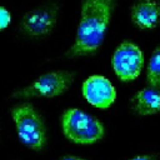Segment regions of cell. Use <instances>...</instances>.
Instances as JSON below:
<instances>
[{
  "label": "cell",
  "mask_w": 160,
  "mask_h": 160,
  "mask_svg": "<svg viewBox=\"0 0 160 160\" xmlns=\"http://www.w3.org/2000/svg\"><path fill=\"white\" fill-rule=\"evenodd\" d=\"M114 8L115 0H82L81 19L68 56L90 55L101 46Z\"/></svg>",
  "instance_id": "obj_1"
},
{
  "label": "cell",
  "mask_w": 160,
  "mask_h": 160,
  "mask_svg": "<svg viewBox=\"0 0 160 160\" xmlns=\"http://www.w3.org/2000/svg\"><path fill=\"white\" fill-rule=\"evenodd\" d=\"M11 118L19 140L31 150L39 151L46 144V129L40 114L30 102H21L11 109Z\"/></svg>",
  "instance_id": "obj_2"
},
{
  "label": "cell",
  "mask_w": 160,
  "mask_h": 160,
  "mask_svg": "<svg viewBox=\"0 0 160 160\" xmlns=\"http://www.w3.org/2000/svg\"><path fill=\"white\" fill-rule=\"evenodd\" d=\"M64 135L75 144H94L104 138L102 124L92 115L76 109H66L61 115Z\"/></svg>",
  "instance_id": "obj_3"
},
{
  "label": "cell",
  "mask_w": 160,
  "mask_h": 160,
  "mask_svg": "<svg viewBox=\"0 0 160 160\" xmlns=\"http://www.w3.org/2000/svg\"><path fill=\"white\" fill-rule=\"evenodd\" d=\"M75 79V72L58 70L40 75L29 86L20 89L12 94V98H55L64 94Z\"/></svg>",
  "instance_id": "obj_4"
},
{
  "label": "cell",
  "mask_w": 160,
  "mask_h": 160,
  "mask_svg": "<svg viewBox=\"0 0 160 160\" xmlns=\"http://www.w3.org/2000/svg\"><path fill=\"white\" fill-rule=\"evenodd\" d=\"M144 66V55L139 46L131 41L121 42L112 55V69L122 81L136 79Z\"/></svg>",
  "instance_id": "obj_5"
},
{
  "label": "cell",
  "mask_w": 160,
  "mask_h": 160,
  "mask_svg": "<svg viewBox=\"0 0 160 160\" xmlns=\"http://www.w3.org/2000/svg\"><path fill=\"white\" fill-rule=\"evenodd\" d=\"M58 8L55 5H45L30 10L22 16L21 29L31 36H44L52 31L56 24Z\"/></svg>",
  "instance_id": "obj_6"
},
{
  "label": "cell",
  "mask_w": 160,
  "mask_h": 160,
  "mask_svg": "<svg viewBox=\"0 0 160 160\" xmlns=\"http://www.w3.org/2000/svg\"><path fill=\"white\" fill-rule=\"evenodd\" d=\"M82 95L89 104L99 109H108L116 99V91L110 80L100 75H92L82 82Z\"/></svg>",
  "instance_id": "obj_7"
},
{
  "label": "cell",
  "mask_w": 160,
  "mask_h": 160,
  "mask_svg": "<svg viewBox=\"0 0 160 160\" xmlns=\"http://www.w3.org/2000/svg\"><path fill=\"white\" fill-rule=\"evenodd\" d=\"M132 22L142 30H151L160 20V2L158 0H138L131 8Z\"/></svg>",
  "instance_id": "obj_8"
},
{
  "label": "cell",
  "mask_w": 160,
  "mask_h": 160,
  "mask_svg": "<svg viewBox=\"0 0 160 160\" xmlns=\"http://www.w3.org/2000/svg\"><path fill=\"white\" fill-rule=\"evenodd\" d=\"M135 110L139 115H152L160 112V90L156 88H145L134 96Z\"/></svg>",
  "instance_id": "obj_9"
},
{
  "label": "cell",
  "mask_w": 160,
  "mask_h": 160,
  "mask_svg": "<svg viewBox=\"0 0 160 160\" xmlns=\"http://www.w3.org/2000/svg\"><path fill=\"white\" fill-rule=\"evenodd\" d=\"M146 82L151 88L160 89V46L154 50L150 58L146 72Z\"/></svg>",
  "instance_id": "obj_10"
},
{
  "label": "cell",
  "mask_w": 160,
  "mask_h": 160,
  "mask_svg": "<svg viewBox=\"0 0 160 160\" xmlns=\"http://www.w3.org/2000/svg\"><path fill=\"white\" fill-rule=\"evenodd\" d=\"M11 22V14L10 11L4 8V6H0V31L6 29Z\"/></svg>",
  "instance_id": "obj_11"
},
{
  "label": "cell",
  "mask_w": 160,
  "mask_h": 160,
  "mask_svg": "<svg viewBox=\"0 0 160 160\" xmlns=\"http://www.w3.org/2000/svg\"><path fill=\"white\" fill-rule=\"evenodd\" d=\"M129 160H155V158L151 155H138V156L131 158Z\"/></svg>",
  "instance_id": "obj_12"
},
{
  "label": "cell",
  "mask_w": 160,
  "mask_h": 160,
  "mask_svg": "<svg viewBox=\"0 0 160 160\" xmlns=\"http://www.w3.org/2000/svg\"><path fill=\"white\" fill-rule=\"evenodd\" d=\"M60 160H85V159H81V158L74 156V155H66V156H62Z\"/></svg>",
  "instance_id": "obj_13"
}]
</instances>
